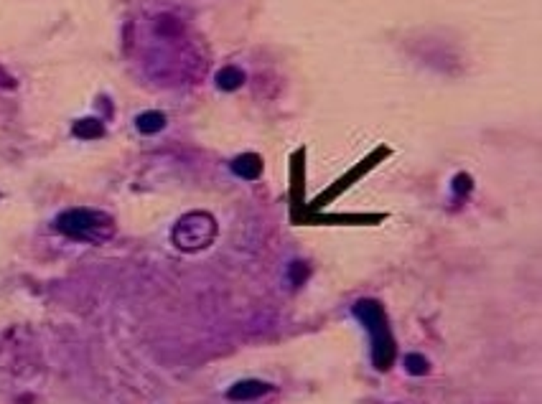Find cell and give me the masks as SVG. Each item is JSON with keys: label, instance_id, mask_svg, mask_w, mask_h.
<instances>
[{"label": "cell", "instance_id": "cell-13", "mask_svg": "<svg viewBox=\"0 0 542 404\" xmlns=\"http://www.w3.org/2000/svg\"><path fill=\"white\" fill-rule=\"evenodd\" d=\"M0 86H3V89H13V86H16V79L10 77L3 66H0Z\"/></svg>", "mask_w": 542, "mask_h": 404}, {"label": "cell", "instance_id": "cell-5", "mask_svg": "<svg viewBox=\"0 0 542 404\" xmlns=\"http://www.w3.org/2000/svg\"><path fill=\"white\" fill-rule=\"evenodd\" d=\"M232 171L244 181H255V178H260V173H262V160H260V156H255V153H244V156L232 160Z\"/></svg>", "mask_w": 542, "mask_h": 404}, {"label": "cell", "instance_id": "cell-1", "mask_svg": "<svg viewBox=\"0 0 542 404\" xmlns=\"http://www.w3.org/2000/svg\"><path fill=\"white\" fill-rule=\"evenodd\" d=\"M354 315L356 320H361V326L370 331L372 336V358L379 371H387L395 358V341L392 333L387 328L385 311L377 300H356L354 303Z\"/></svg>", "mask_w": 542, "mask_h": 404}, {"label": "cell", "instance_id": "cell-11", "mask_svg": "<svg viewBox=\"0 0 542 404\" xmlns=\"http://www.w3.org/2000/svg\"><path fill=\"white\" fill-rule=\"evenodd\" d=\"M471 188H473L471 176H466V173H458L456 178H453V191H456L458 196H461V194L466 196V194H469V191H471Z\"/></svg>", "mask_w": 542, "mask_h": 404}, {"label": "cell", "instance_id": "cell-10", "mask_svg": "<svg viewBox=\"0 0 542 404\" xmlns=\"http://www.w3.org/2000/svg\"><path fill=\"white\" fill-rule=\"evenodd\" d=\"M405 371L410 376H423V374L431 371V366H428V358H423L420 354H408L405 356Z\"/></svg>", "mask_w": 542, "mask_h": 404}, {"label": "cell", "instance_id": "cell-3", "mask_svg": "<svg viewBox=\"0 0 542 404\" xmlns=\"http://www.w3.org/2000/svg\"><path fill=\"white\" fill-rule=\"evenodd\" d=\"M173 244L183 252H197L209 247L217 237V221L206 211H189L173 226Z\"/></svg>", "mask_w": 542, "mask_h": 404}, {"label": "cell", "instance_id": "cell-6", "mask_svg": "<svg viewBox=\"0 0 542 404\" xmlns=\"http://www.w3.org/2000/svg\"><path fill=\"white\" fill-rule=\"evenodd\" d=\"M71 132L82 138V140H97V138H102L105 135V125L102 120H97V117H84V120H77Z\"/></svg>", "mask_w": 542, "mask_h": 404}, {"label": "cell", "instance_id": "cell-2", "mask_svg": "<svg viewBox=\"0 0 542 404\" xmlns=\"http://www.w3.org/2000/svg\"><path fill=\"white\" fill-rule=\"evenodd\" d=\"M56 229L71 239H84V241H105L115 234V224L112 219L102 211L92 209H71L64 211L62 217L56 219Z\"/></svg>", "mask_w": 542, "mask_h": 404}, {"label": "cell", "instance_id": "cell-12", "mask_svg": "<svg viewBox=\"0 0 542 404\" xmlns=\"http://www.w3.org/2000/svg\"><path fill=\"white\" fill-rule=\"evenodd\" d=\"M308 277V267L303 262H293L291 264V282L293 285H300V282Z\"/></svg>", "mask_w": 542, "mask_h": 404}, {"label": "cell", "instance_id": "cell-8", "mask_svg": "<svg viewBox=\"0 0 542 404\" xmlns=\"http://www.w3.org/2000/svg\"><path fill=\"white\" fill-rule=\"evenodd\" d=\"M135 127L143 132V135H156L165 127V115L163 112H156V109H150V112H143L138 115L135 120Z\"/></svg>", "mask_w": 542, "mask_h": 404}, {"label": "cell", "instance_id": "cell-9", "mask_svg": "<svg viewBox=\"0 0 542 404\" xmlns=\"http://www.w3.org/2000/svg\"><path fill=\"white\" fill-rule=\"evenodd\" d=\"M156 33L165 41H179V36L183 33V26L176 16H158L156 18Z\"/></svg>", "mask_w": 542, "mask_h": 404}, {"label": "cell", "instance_id": "cell-7", "mask_svg": "<svg viewBox=\"0 0 542 404\" xmlns=\"http://www.w3.org/2000/svg\"><path fill=\"white\" fill-rule=\"evenodd\" d=\"M244 84V71L240 66H222L217 71V86L224 92H235Z\"/></svg>", "mask_w": 542, "mask_h": 404}, {"label": "cell", "instance_id": "cell-4", "mask_svg": "<svg viewBox=\"0 0 542 404\" xmlns=\"http://www.w3.org/2000/svg\"><path fill=\"white\" fill-rule=\"evenodd\" d=\"M267 392H270V384L258 379H247V381H237L235 387L227 392V396L232 402H250V399H258V396L267 394Z\"/></svg>", "mask_w": 542, "mask_h": 404}]
</instances>
